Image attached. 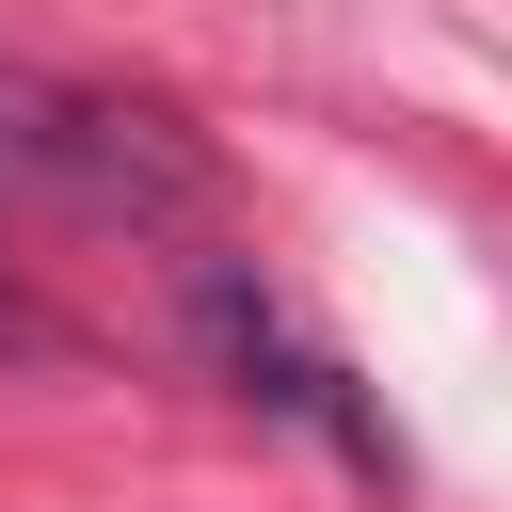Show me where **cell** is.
I'll return each instance as SVG.
<instances>
[{"label": "cell", "instance_id": "cell-1", "mask_svg": "<svg viewBox=\"0 0 512 512\" xmlns=\"http://www.w3.org/2000/svg\"><path fill=\"white\" fill-rule=\"evenodd\" d=\"M192 352L256 400V416H304L336 464H368V480H400V432L352 400V368L320 352V336H288V304L256 288V256H192Z\"/></svg>", "mask_w": 512, "mask_h": 512}]
</instances>
